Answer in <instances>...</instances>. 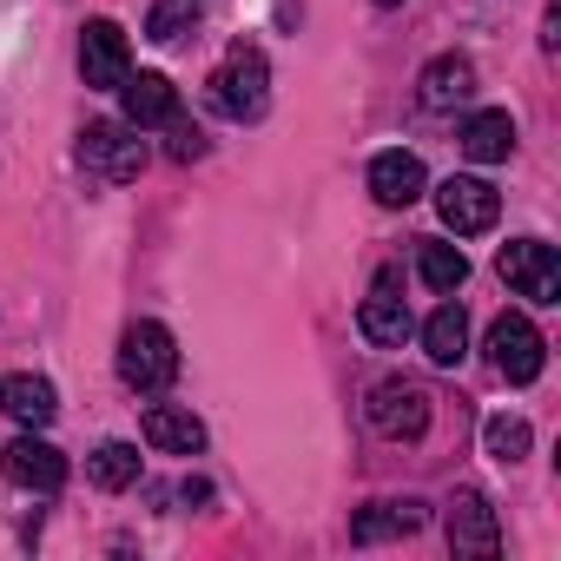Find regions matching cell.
I'll use <instances>...</instances> for the list:
<instances>
[{"mask_svg":"<svg viewBox=\"0 0 561 561\" xmlns=\"http://www.w3.org/2000/svg\"><path fill=\"white\" fill-rule=\"evenodd\" d=\"M172 377H179V344H172V331L152 324V318L126 324V337H119V383L139 390V397H152V390H165Z\"/></svg>","mask_w":561,"mask_h":561,"instance_id":"cell-1","label":"cell"},{"mask_svg":"<svg viewBox=\"0 0 561 561\" xmlns=\"http://www.w3.org/2000/svg\"><path fill=\"white\" fill-rule=\"evenodd\" d=\"M264 100H271V67H264V54H257V47H231L225 67L211 73V106L244 126V119L264 113Z\"/></svg>","mask_w":561,"mask_h":561,"instance_id":"cell-2","label":"cell"},{"mask_svg":"<svg viewBox=\"0 0 561 561\" xmlns=\"http://www.w3.org/2000/svg\"><path fill=\"white\" fill-rule=\"evenodd\" d=\"M364 410H370V430L390 436V443H416L430 430V390L416 377H383Z\"/></svg>","mask_w":561,"mask_h":561,"instance_id":"cell-3","label":"cell"},{"mask_svg":"<svg viewBox=\"0 0 561 561\" xmlns=\"http://www.w3.org/2000/svg\"><path fill=\"white\" fill-rule=\"evenodd\" d=\"M502 277H508V291L528 298V305H561V257H554V244H541V238L502 244Z\"/></svg>","mask_w":561,"mask_h":561,"instance_id":"cell-4","label":"cell"},{"mask_svg":"<svg viewBox=\"0 0 561 561\" xmlns=\"http://www.w3.org/2000/svg\"><path fill=\"white\" fill-rule=\"evenodd\" d=\"M139 126H119V119H93L87 133H80V165H93L100 179H113V185H126V179H139L146 172V139H133Z\"/></svg>","mask_w":561,"mask_h":561,"instance_id":"cell-5","label":"cell"},{"mask_svg":"<svg viewBox=\"0 0 561 561\" xmlns=\"http://www.w3.org/2000/svg\"><path fill=\"white\" fill-rule=\"evenodd\" d=\"M357 331L377 344V351H397L416 324H410V305H403V271L397 264H383L377 277H370V298H364V311H357Z\"/></svg>","mask_w":561,"mask_h":561,"instance_id":"cell-6","label":"cell"},{"mask_svg":"<svg viewBox=\"0 0 561 561\" xmlns=\"http://www.w3.org/2000/svg\"><path fill=\"white\" fill-rule=\"evenodd\" d=\"M133 73V41L119 21H87L80 27V80L100 93H119V80Z\"/></svg>","mask_w":561,"mask_h":561,"instance_id":"cell-7","label":"cell"},{"mask_svg":"<svg viewBox=\"0 0 561 561\" xmlns=\"http://www.w3.org/2000/svg\"><path fill=\"white\" fill-rule=\"evenodd\" d=\"M541 357H548V344H541V331H535L522 311H502V318L489 324V364H495L508 383H535V377H541Z\"/></svg>","mask_w":561,"mask_h":561,"instance_id":"cell-8","label":"cell"},{"mask_svg":"<svg viewBox=\"0 0 561 561\" xmlns=\"http://www.w3.org/2000/svg\"><path fill=\"white\" fill-rule=\"evenodd\" d=\"M436 211H443V225L456 238H476V231H489L502 218V192L489 179H443L436 185Z\"/></svg>","mask_w":561,"mask_h":561,"instance_id":"cell-9","label":"cell"},{"mask_svg":"<svg viewBox=\"0 0 561 561\" xmlns=\"http://www.w3.org/2000/svg\"><path fill=\"white\" fill-rule=\"evenodd\" d=\"M0 469H8V482H21V489H34V495H54V489L67 482V456H60L41 430H27V436H14L8 449H0Z\"/></svg>","mask_w":561,"mask_h":561,"instance_id":"cell-10","label":"cell"},{"mask_svg":"<svg viewBox=\"0 0 561 561\" xmlns=\"http://www.w3.org/2000/svg\"><path fill=\"white\" fill-rule=\"evenodd\" d=\"M449 548L469 554V561H495L502 554V528H495V508L482 489H462L449 502Z\"/></svg>","mask_w":561,"mask_h":561,"instance_id":"cell-11","label":"cell"},{"mask_svg":"<svg viewBox=\"0 0 561 561\" xmlns=\"http://www.w3.org/2000/svg\"><path fill=\"white\" fill-rule=\"evenodd\" d=\"M469 93H476L469 54H436V60L423 67V80H416V106H423V113H449V106H462Z\"/></svg>","mask_w":561,"mask_h":561,"instance_id":"cell-12","label":"cell"},{"mask_svg":"<svg viewBox=\"0 0 561 561\" xmlns=\"http://www.w3.org/2000/svg\"><path fill=\"white\" fill-rule=\"evenodd\" d=\"M119 100H126V126H172L179 119V87L165 73H126L119 80Z\"/></svg>","mask_w":561,"mask_h":561,"instance_id":"cell-13","label":"cell"},{"mask_svg":"<svg viewBox=\"0 0 561 561\" xmlns=\"http://www.w3.org/2000/svg\"><path fill=\"white\" fill-rule=\"evenodd\" d=\"M423 185H430V179H423V159H416V152L397 146V152H377V159H370V198H377V205L403 211V205L423 198Z\"/></svg>","mask_w":561,"mask_h":561,"instance_id":"cell-14","label":"cell"},{"mask_svg":"<svg viewBox=\"0 0 561 561\" xmlns=\"http://www.w3.org/2000/svg\"><path fill=\"white\" fill-rule=\"evenodd\" d=\"M139 436H146L159 456H198V449H205V423H198L192 410H179V403H152V410L139 416Z\"/></svg>","mask_w":561,"mask_h":561,"instance_id":"cell-15","label":"cell"},{"mask_svg":"<svg viewBox=\"0 0 561 561\" xmlns=\"http://www.w3.org/2000/svg\"><path fill=\"white\" fill-rule=\"evenodd\" d=\"M430 522V508L416 502V495H403V502H370V508H357L351 515V541H397V535H416Z\"/></svg>","mask_w":561,"mask_h":561,"instance_id":"cell-16","label":"cell"},{"mask_svg":"<svg viewBox=\"0 0 561 561\" xmlns=\"http://www.w3.org/2000/svg\"><path fill=\"white\" fill-rule=\"evenodd\" d=\"M0 416H14L21 430H47L54 416H60V397H54V383L47 377H0Z\"/></svg>","mask_w":561,"mask_h":561,"instance_id":"cell-17","label":"cell"},{"mask_svg":"<svg viewBox=\"0 0 561 561\" xmlns=\"http://www.w3.org/2000/svg\"><path fill=\"white\" fill-rule=\"evenodd\" d=\"M423 357L436 364V370H456L462 357H469V318H462V305L449 298V305H436L430 318H423Z\"/></svg>","mask_w":561,"mask_h":561,"instance_id":"cell-18","label":"cell"},{"mask_svg":"<svg viewBox=\"0 0 561 561\" xmlns=\"http://www.w3.org/2000/svg\"><path fill=\"white\" fill-rule=\"evenodd\" d=\"M462 152H469L476 165H502V159L515 152V119H508L502 106L469 113V126H462Z\"/></svg>","mask_w":561,"mask_h":561,"instance_id":"cell-19","label":"cell"},{"mask_svg":"<svg viewBox=\"0 0 561 561\" xmlns=\"http://www.w3.org/2000/svg\"><path fill=\"white\" fill-rule=\"evenodd\" d=\"M416 277H423V285L430 291H462V277H469V257L456 251V244H443V238H423L416 244Z\"/></svg>","mask_w":561,"mask_h":561,"instance_id":"cell-20","label":"cell"},{"mask_svg":"<svg viewBox=\"0 0 561 561\" xmlns=\"http://www.w3.org/2000/svg\"><path fill=\"white\" fill-rule=\"evenodd\" d=\"M87 476H93V489L119 495V489L139 482V449H133V443H100V449L87 456Z\"/></svg>","mask_w":561,"mask_h":561,"instance_id":"cell-21","label":"cell"},{"mask_svg":"<svg viewBox=\"0 0 561 561\" xmlns=\"http://www.w3.org/2000/svg\"><path fill=\"white\" fill-rule=\"evenodd\" d=\"M205 14V0H152V14H146V41H159V47H172V41H185L192 34V21Z\"/></svg>","mask_w":561,"mask_h":561,"instance_id":"cell-22","label":"cell"},{"mask_svg":"<svg viewBox=\"0 0 561 561\" xmlns=\"http://www.w3.org/2000/svg\"><path fill=\"white\" fill-rule=\"evenodd\" d=\"M482 443H489V456H495V462H522L535 436H528V423H522V416H489V423H482Z\"/></svg>","mask_w":561,"mask_h":561,"instance_id":"cell-23","label":"cell"},{"mask_svg":"<svg viewBox=\"0 0 561 561\" xmlns=\"http://www.w3.org/2000/svg\"><path fill=\"white\" fill-rule=\"evenodd\" d=\"M198 152H205V133H198V126H179V119H172V159H198Z\"/></svg>","mask_w":561,"mask_h":561,"instance_id":"cell-24","label":"cell"},{"mask_svg":"<svg viewBox=\"0 0 561 561\" xmlns=\"http://www.w3.org/2000/svg\"><path fill=\"white\" fill-rule=\"evenodd\" d=\"M377 8H403V0H377Z\"/></svg>","mask_w":561,"mask_h":561,"instance_id":"cell-25","label":"cell"}]
</instances>
